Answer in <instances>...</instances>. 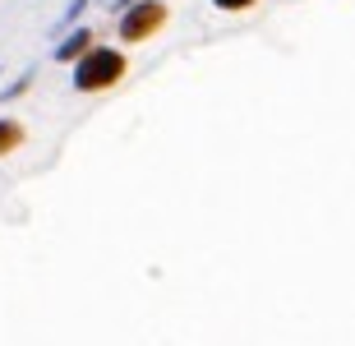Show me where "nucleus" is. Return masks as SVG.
<instances>
[{
  "instance_id": "nucleus-1",
  "label": "nucleus",
  "mask_w": 355,
  "mask_h": 346,
  "mask_svg": "<svg viewBox=\"0 0 355 346\" xmlns=\"http://www.w3.org/2000/svg\"><path fill=\"white\" fill-rule=\"evenodd\" d=\"M125 74H130V55H125V46L97 37L88 51L74 60V69H69V88H74V93H83V97L111 93L116 83H125Z\"/></svg>"
},
{
  "instance_id": "nucleus-2",
  "label": "nucleus",
  "mask_w": 355,
  "mask_h": 346,
  "mask_svg": "<svg viewBox=\"0 0 355 346\" xmlns=\"http://www.w3.org/2000/svg\"><path fill=\"white\" fill-rule=\"evenodd\" d=\"M116 19V42L120 46H144V42H153L162 33V28L171 24V5L166 0H130L120 14H111Z\"/></svg>"
},
{
  "instance_id": "nucleus-3",
  "label": "nucleus",
  "mask_w": 355,
  "mask_h": 346,
  "mask_svg": "<svg viewBox=\"0 0 355 346\" xmlns=\"http://www.w3.org/2000/svg\"><path fill=\"white\" fill-rule=\"evenodd\" d=\"M92 42H97V28L74 24V28H65V33L51 42V60H55V65H74V60H79V55L92 46Z\"/></svg>"
},
{
  "instance_id": "nucleus-4",
  "label": "nucleus",
  "mask_w": 355,
  "mask_h": 346,
  "mask_svg": "<svg viewBox=\"0 0 355 346\" xmlns=\"http://www.w3.org/2000/svg\"><path fill=\"white\" fill-rule=\"evenodd\" d=\"M28 144V125L19 116H0V157H10Z\"/></svg>"
},
{
  "instance_id": "nucleus-5",
  "label": "nucleus",
  "mask_w": 355,
  "mask_h": 346,
  "mask_svg": "<svg viewBox=\"0 0 355 346\" xmlns=\"http://www.w3.org/2000/svg\"><path fill=\"white\" fill-rule=\"evenodd\" d=\"M92 10V0H69V5H65V10H60V14H55V24L51 28H46V37H60V33H65V28H74V24H83V14H88Z\"/></svg>"
},
{
  "instance_id": "nucleus-6",
  "label": "nucleus",
  "mask_w": 355,
  "mask_h": 346,
  "mask_svg": "<svg viewBox=\"0 0 355 346\" xmlns=\"http://www.w3.org/2000/svg\"><path fill=\"white\" fill-rule=\"evenodd\" d=\"M33 83H37V65H28L24 74H14V79L0 88V102H19V97H28V93H33Z\"/></svg>"
},
{
  "instance_id": "nucleus-7",
  "label": "nucleus",
  "mask_w": 355,
  "mask_h": 346,
  "mask_svg": "<svg viewBox=\"0 0 355 346\" xmlns=\"http://www.w3.org/2000/svg\"><path fill=\"white\" fill-rule=\"evenodd\" d=\"M259 0H212V10H222V14H245V10H254Z\"/></svg>"
},
{
  "instance_id": "nucleus-8",
  "label": "nucleus",
  "mask_w": 355,
  "mask_h": 346,
  "mask_svg": "<svg viewBox=\"0 0 355 346\" xmlns=\"http://www.w3.org/2000/svg\"><path fill=\"white\" fill-rule=\"evenodd\" d=\"M102 5H106V10H111V14H120V10H125V5H130V0H102Z\"/></svg>"
},
{
  "instance_id": "nucleus-9",
  "label": "nucleus",
  "mask_w": 355,
  "mask_h": 346,
  "mask_svg": "<svg viewBox=\"0 0 355 346\" xmlns=\"http://www.w3.org/2000/svg\"><path fill=\"white\" fill-rule=\"evenodd\" d=\"M0 79H5V65H0Z\"/></svg>"
}]
</instances>
